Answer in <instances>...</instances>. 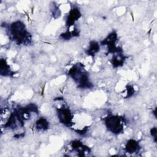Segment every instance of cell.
<instances>
[{"instance_id":"obj_1","label":"cell","mask_w":157,"mask_h":157,"mask_svg":"<svg viewBox=\"0 0 157 157\" xmlns=\"http://www.w3.org/2000/svg\"><path fill=\"white\" fill-rule=\"evenodd\" d=\"M10 32L13 39L19 43L24 42V40L27 37V32L25 29V26L20 21L13 23L10 26Z\"/></svg>"},{"instance_id":"obj_4","label":"cell","mask_w":157,"mask_h":157,"mask_svg":"<svg viewBox=\"0 0 157 157\" xmlns=\"http://www.w3.org/2000/svg\"><path fill=\"white\" fill-rule=\"evenodd\" d=\"M36 125L39 129H45L47 126V122L44 119H40L37 121Z\"/></svg>"},{"instance_id":"obj_3","label":"cell","mask_w":157,"mask_h":157,"mask_svg":"<svg viewBox=\"0 0 157 157\" xmlns=\"http://www.w3.org/2000/svg\"><path fill=\"white\" fill-rule=\"evenodd\" d=\"M126 148H127V151H129V153L134 152L137 150V144L133 140H131L127 144Z\"/></svg>"},{"instance_id":"obj_2","label":"cell","mask_w":157,"mask_h":157,"mask_svg":"<svg viewBox=\"0 0 157 157\" xmlns=\"http://www.w3.org/2000/svg\"><path fill=\"white\" fill-rule=\"evenodd\" d=\"M105 124L107 128L114 133H118L122 129V124L118 117L111 116L105 120Z\"/></svg>"}]
</instances>
